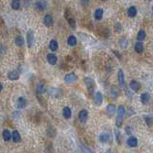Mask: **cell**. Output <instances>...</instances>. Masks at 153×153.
Wrapping results in <instances>:
<instances>
[{
	"label": "cell",
	"instance_id": "6da1fadb",
	"mask_svg": "<svg viewBox=\"0 0 153 153\" xmlns=\"http://www.w3.org/2000/svg\"><path fill=\"white\" fill-rule=\"evenodd\" d=\"M77 75L75 73H68V74L65 75L64 77V81L68 84H71V83H74L76 80H77Z\"/></svg>",
	"mask_w": 153,
	"mask_h": 153
},
{
	"label": "cell",
	"instance_id": "7a4b0ae2",
	"mask_svg": "<svg viewBox=\"0 0 153 153\" xmlns=\"http://www.w3.org/2000/svg\"><path fill=\"white\" fill-rule=\"evenodd\" d=\"M84 83H85V85H86L87 89L89 92H93L94 91V88H95V82L94 80L89 78V77H86L85 79H84Z\"/></svg>",
	"mask_w": 153,
	"mask_h": 153
},
{
	"label": "cell",
	"instance_id": "3957f363",
	"mask_svg": "<svg viewBox=\"0 0 153 153\" xmlns=\"http://www.w3.org/2000/svg\"><path fill=\"white\" fill-rule=\"evenodd\" d=\"M46 8H47V3L44 0H38L35 3V9L38 12H43V11L46 10Z\"/></svg>",
	"mask_w": 153,
	"mask_h": 153
},
{
	"label": "cell",
	"instance_id": "277c9868",
	"mask_svg": "<svg viewBox=\"0 0 153 153\" xmlns=\"http://www.w3.org/2000/svg\"><path fill=\"white\" fill-rule=\"evenodd\" d=\"M43 23L46 27H52L54 23V19L51 15H45L43 17Z\"/></svg>",
	"mask_w": 153,
	"mask_h": 153
},
{
	"label": "cell",
	"instance_id": "5b68a950",
	"mask_svg": "<svg viewBox=\"0 0 153 153\" xmlns=\"http://www.w3.org/2000/svg\"><path fill=\"white\" fill-rule=\"evenodd\" d=\"M118 80L119 84L121 87H124L126 85V80H124V74H123V71L122 69H120L118 72Z\"/></svg>",
	"mask_w": 153,
	"mask_h": 153
},
{
	"label": "cell",
	"instance_id": "8992f818",
	"mask_svg": "<svg viewBox=\"0 0 153 153\" xmlns=\"http://www.w3.org/2000/svg\"><path fill=\"white\" fill-rule=\"evenodd\" d=\"M34 40H35V35H34V32L29 31L27 33V42H28V46H29V47H32V46H33V44H34Z\"/></svg>",
	"mask_w": 153,
	"mask_h": 153
},
{
	"label": "cell",
	"instance_id": "52a82bcc",
	"mask_svg": "<svg viewBox=\"0 0 153 153\" xmlns=\"http://www.w3.org/2000/svg\"><path fill=\"white\" fill-rule=\"evenodd\" d=\"M106 112L109 115L110 117H113L115 113H116V106L113 103H109L107 107H106Z\"/></svg>",
	"mask_w": 153,
	"mask_h": 153
},
{
	"label": "cell",
	"instance_id": "ba28073f",
	"mask_svg": "<svg viewBox=\"0 0 153 153\" xmlns=\"http://www.w3.org/2000/svg\"><path fill=\"white\" fill-rule=\"evenodd\" d=\"M87 117H88V112H87L86 110H81L79 113V119L81 123H85Z\"/></svg>",
	"mask_w": 153,
	"mask_h": 153
},
{
	"label": "cell",
	"instance_id": "9c48e42d",
	"mask_svg": "<svg viewBox=\"0 0 153 153\" xmlns=\"http://www.w3.org/2000/svg\"><path fill=\"white\" fill-rule=\"evenodd\" d=\"M102 101H103V98H102V94L101 92H97L94 96V102L97 105H101L102 103Z\"/></svg>",
	"mask_w": 153,
	"mask_h": 153
},
{
	"label": "cell",
	"instance_id": "30bf717a",
	"mask_svg": "<svg viewBox=\"0 0 153 153\" xmlns=\"http://www.w3.org/2000/svg\"><path fill=\"white\" fill-rule=\"evenodd\" d=\"M47 60L51 65H55V63L58 62V58H57V55L55 54L51 53V54H48L47 55Z\"/></svg>",
	"mask_w": 153,
	"mask_h": 153
},
{
	"label": "cell",
	"instance_id": "8fae6325",
	"mask_svg": "<svg viewBox=\"0 0 153 153\" xmlns=\"http://www.w3.org/2000/svg\"><path fill=\"white\" fill-rule=\"evenodd\" d=\"M134 50H135V52L138 53V54L143 53V51H144V44H143V42H142V41L136 42V43H135V46H134Z\"/></svg>",
	"mask_w": 153,
	"mask_h": 153
},
{
	"label": "cell",
	"instance_id": "7c38bea8",
	"mask_svg": "<svg viewBox=\"0 0 153 153\" xmlns=\"http://www.w3.org/2000/svg\"><path fill=\"white\" fill-rule=\"evenodd\" d=\"M94 16H95V19L96 20H102V16H103V10L101 8H98L94 12Z\"/></svg>",
	"mask_w": 153,
	"mask_h": 153
},
{
	"label": "cell",
	"instance_id": "4fadbf2b",
	"mask_svg": "<svg viewBox=\"0 0 153 153\" xmlns=\"http://www.w3.org/2000/svg\"><path fill=\"white\" fill-rule=\"evenodd\" d=\"M46 90V86H45V83L43 81H40L37 84V87H36V92L37 94H43L44 92Z\"/></svg>",
	"mask_w": 153,
	"mask_h": 153
},
{
	"label": "cell",
	"instance_id": "5bb4252c",
	"mask_svg": "<svg viewBox=\"0 0 153 153\" xmlns=\"http://www.w3.org/2000/svg\"><path fill=\"white\" fill-rule=\"evenodd\" d=\"M8 78L11 80H16L19 79V74L16 71H10L8 73Z\"/></svg>",
	"mask_w": 153,
	"mask_h": 153
},
{
	"label": "cell",
	"instance_id": "9a60e30c",
	"mask_svg": "<svg viewBox=\"0 0 153 153\" xmlns=\"http://www.w3.org/2000/svg\"><path fill=\"white\" fill-rule=\"evenodd\" d=\"M26 105H27V101H26V99L23 98V97L18 98V100H17V107L20 108V109H22V108H24Z\"/></svg>",
	"mask_w": 153,
	"mask_h": 153
},
{
	"label": "cell",
	"instance_id": "2e32d148",
	"mask_svg": "<svg viewBox=\"0 0 153 153\" xmlns=\"http://www.w3.org/2000/svg\"><path fill=\"white\" fill-rule=\"evenodd\" d=\"M137 15V9L134 6H131L129 8L127 9V16L129 17H135Z\"/></svg>",
	"mask_w": 153,
	"mask_h": 153
},
{
	"label": "cell",
	"instance_id": "e0dca14e",
	"mask_svg": "<svg viewBox=\"0 0 153 153\" xmlns=\"http://www.w3.org/2000/svg\"><path fill=\"white\" fill-rule=\"evenodd\" d=\"M49 48H50V50L52 52H55L58 50V48H59V43H58V41L55 39H52L50 41V44H49Z\"/></svg>",
	"mask_w": 153,
	"mask_h": 153
},
{
	"label": "cell",
	"instance_id": "ac0fdd59",
	"mask_svg": "<svg viewBox=\"0 0 153 153\" xmlns=\"http://www.w3.org/2000/svg\"><path fill=\"white\" fill-rule=\"evenodd\" d=\"M127 145H129L130 147H135V146H137V145H138L137 139L135 137H129L127 139Z\"/></svg>",
	"mask_w": 153,
	"mask_h": 153
},
{
	"label": "cell",
	"instance_id": "d6986e66",
	"mask_svg": "<svg viewBox=\"0 0 153 153\" xmlns=\"http://www.w3.org/2000/svg\"><path fill=\"white\" fill-rule=\"evenodd\" d=\"M129 85H130V88L133 91H135V92L140 89V83L138 82L137 80H131Z\"/></svg>",
	"mask_w": 153,
	"mask_h": 153
},
{
	"label": "cell",
	"instance_id": "ffe728a7",
	"mask_svg": "<svg viewBox=\"0 0 153 153\" xmlns=\"http://www.w3.org/2000/svg\"><path fill=\"white\" fill-rule=\"evenodd\" d=\"M100 141L102 143H107L111 141V136L109 134H101L100 135Z\"/></svg>",
	"mask_w": 153,
	"mask_h": 153
},
{
	"label": "cell",
	"instance_id": "44dd1931",
	"mask_svg": "<svg viewBox=\"0 0 153 153\" xmlns=\"http://www.w3.org/2000/svg\"><path fill=\"white\" fill-rule=\"evenodd\" d=\"M11 6H12V10H18L21 6V2H20V0H12Z\"/></svg>",
	"mask_w": 153,
	"mask_h": 153
},
{
	"label": "cell",
	"instance_id": "7402d4cb",
	"mask_svg": "<svg viewBox=\"0 0 153 153\" xmlns=\"http://www.w3.org/2000/svg\"><path fill=\"white\" fill-rule=\"evenodd\" d=\"M12 141L15 142V143H18V142H20V140H21V137H20V135H19V133H18V131L15 130V131L12 132Z\"/></svg>",
	"mask_w": 153,
	"mask_h": 153
},
{
	"label": "cell",
	"instance_id": "603a6c76",
	"mask_svg": "<svg viewBox=\"0 0 153 153\" xmlns=\"http://www.w3.org/2000/svg\"><path fill=\"white\" fill-rule=\"evenodd\" d=\"M63 116L65 119H70L72 116V111L69 107H64L63 108Z\"/></svg>",
	"mask_w": 153,
	"mask_h": 153
},
{
	"label": "cell",
	"instance_id": "cb8c5ba5",
	"mask_svg": "<svg viewBox=\"0 0 153 153\" xmlns=\"http://www.w3.org/2000/svg\"><path fill=\"white\" fill-rule=\"evenodd\" d=\"M15 42H16V44L18 47L24 46V39H23V37L20 36V35H17V36H16V39H15Z\"/></svg>",
	"mask_w": 153,
	"mask_h": 153
},
{
	"label": "cell",
	"instance_id": "d4e9b609",
	"mask_svg": "<svg viewBox=\"0 0 153 153\" xmlns=\"http://www.w3.org/2000/svg\"><path fill=\"white\" fill-rule=\"evenodd\" d=\"M145 36H146V34L144 30H140L138 32V35H137V39L139 41H143L144 39H145Z\"/></svg>",
	"mask_w": 153,
	"mask_h": 153
},
{
	"label": "cell",
	"instance_id": "484cf974",
	"mask_svg": "<svg viewBox=\"0 0 153 153\" xmlns=\"http://www.w3.org/2000/svg\"><path fill=\"white\" fill-rule=\"evenodd\" d=\"M67 43H68L69 46H75L77 44V38L75 37L74 35H70L68 37V39H67Z\"/></svg>",
	"mask_w": 153,
	"mask_h": 153
},
{
	"label": "cell",
	"instance_id": "4316f807",
	"mask_svg": "<svg viewBox=\"0 0 153 153\" xmlns=\"http://www.w3.org/2000/svg\"><path fill=\"white\" fill-rule=\"evenodd\" d=\"M141 102H142V103H144V104L148 103L149 95L147 94V93H143V94L141 95Z\"/></svg>",
	"mask_w": 153,
	"mask_h": 153
},
{
	"label": "cell",
	"instance_id": "83f0119b",
	"mask_svg": "<svg viewBox=\"0 0 153 153\" xmlns=\"http://www.w3.org/2000/svg\"><path fill=\"white\" fill-rule=\"evenodd\" d=\"M124 113H126V108H124V106L122 105V104H121L118 108V117H120V118H123Z\"/></svg>",
	"mask_w": 153,
	"mask_h": 153
},
{
	"label": "cell",
	"instance_id": "f1b7e54d",
	"mask_svg": "<svg viewBox=\"0 0 153 153\" xmlns=\"http://www.w3.org/2000/svg\"><path fill=\"white\" fill-rule=\"evenodd\" d=\"M11 138H12L11 132H10L8 129H5L4 131H3V139H4L6 142H8L11 140Z\"/></svg>",
	"mask_w": 153,
	"mask_h": 153
},
{
	"label": "cell",
	"instance_id": "f546056e",
	"mask_svg": "<svg viewBox=\"0 0 153 153\" xmlns=\"http://www.w3.org/2000/svg\"><path fill=\"white\" fill-rule=\"evenodd\" d=\"M68 23H69V26H70L72 29H75V28H76V21H75L74 18H69V19H68Z\"/></svg>",
	"mask_w": 153,
	"mask_h": 153
},
{
	"label": "cell",
	"instance_id": "4dcf8cb0",
	"mask_svg": "<svg viewBox=\"0 0 153 153\" xmlns=\"http://www.w3.org/2000/svg\"><path fill=\"white\" fill-rule=\"evenodd\" d=\"M116 126L118 127H121L122 126V118H120V117L116 118Z\"/></svg>",
	"mask_w": 153,
	"mask_h": 153
},
{
	"label": "cell",
	"instance_id": "1f68e13d",
	"mask_svg": "<svg viewBox=\"0 0 153 153\" xmlns=\"http://www.w3.org/2000/svg\"><path fill=\"white\" fill-rule=\"evenodd\" d=\"M115 29H116V31L117 32H120L121 31V29H122V26H121V24H115Z\"/></svg>",
	"mask_w": 153,
	"mask_h": 153
},
{
	"label": "cell",
	"instance_id": "d6a6232c",
	"mask_svg": "<svg viewBox=\"0 0 153 153\" xmlns=\"http://www.w3.org/2000/svg\"><path fill=\"white\" fill-rule=\"evenodd\" d=\"M126 133L127 134H130L131 133V128H130V127H126Z\"/></svg>",
	"mask_w": 153,
	"mask_h": 153
},
{
	"label": "cell",
	"instance_id": "836d02e7",
	"mask_svg": "<svg viewBox=\"0 0 153 153\" xmlns=\"http://www.w3.org/2000/svg\"><path fill=\"white\" fill-rule=\"evenodd\" d=\"M113 52H114V54H115V55H117V57H118L119 59H121V55H119V54H118V51H113Z\"/></svg>",
	"mask_w": 153,
	"mask_h": 153
},
{
	"label": "cell",
	"instance_id": "e575fe53",
	"mask_svg": "<svg viewBox=\"0 0 153 153\" xmlns=\"http://www.w3.org/2000/svg\"><path fill=\"white\" fill-rule=\"evenodd\" d=\"M105 153H112V152H111V150H107Z\"/></svg>",
	"mask_w": 153,
	"mask_h": 153
},
{
	"label": "cell",
	"instance_id": "d590c367",
	"mask_svg": "<svg viewBox=\"0 0 153 153\" xmlns=\"http://www.w3.org/2000/svg\"><path fill=\"white\" fill-rule=\"evenodd\" d=\"M102 1H106V0H102Z\"/></svg>",
	"mask_w": 153,
	"mask_h": 153
},
{
	"label": "cell",
	"instance_id": "8d00e7d4",
	"mask_svg": "<svg viewBox=\"0 0 153 153\" xmlns=\"http://www.w3.org/2000/svg\"><path fill=\"white\" fill-rule=\"evenodd\" d=\"M152 12H153V7H152Z\"/></svg>",
	"mask_w": 153,
	"mask_h": 153
}]
</instances>
